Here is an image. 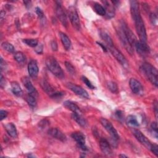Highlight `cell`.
Returning a JSON list of instances; mask_svg holds the SVG:
<instances>
[{
  "instance_id": "6da1fadb",
  "label": "cell",
  "mask_w": 158,
  "mask_h": 158,
  "mask_svg": "<svg viewBox=\"0 0 158 158\" xmlns=\"http://www.w3.org/2000/svg\"><path fill=\"white\" fill-rule=\"evenodd\" d=\"M141 70L151 83L157 87L158 85V72L157 69L151 64L144 62L141 66Z\"/></svg>"
},
{
  "instance_id": "7a4b0ae2",
  "label": "cell",
  "mask_w": 158,
  "mask_h": 158,
  "mask_svg": "<svg viewBox=\"0 0 158 158\" xmlns=\"http://www.w3.org/2000/svg\"><path fill=\"white\" fill-rule=\"evenodd\" d=\"M48 69L57 77L62 78L64 77V72L57 60L52 56H48L45 60Z\"/></svg>"
},
{
  "instance_id": "3957f363",
  "label": "cell",
  "mask_w": 158,
  "mask_h": 158,
  "mask_svg": "<svg viewBox=\"0 0 158 158\" xmlns=\"http://www.w3.org/2000/svg\"><path fill=\"white\" fill-rule=\"evenodd\" d=\"M133 20L135 22L136 31L137 34L139 36V41L146 43L147 41L146 31V28L141 15L135 17L134 19H133Z\"/></svg>"
},
{
  "instance_id": "277c9868",
  "label": "cell",
  "mask_w": 158,
  "mask_h": 158,
  "mask_svg": "<svg viewBox=\"0 0 158 158\" xmlns=\"http://www.w3.org/2000/svg\"><path fill=\"white\" fill-rule=\"evenodd\" d=\"M43 89L52 98H58L62 97L64 93L60 91H56L54 88L45 80H43L41 83Z\"/></svg>"
},
{
  "instance_id": "5b68a950",
  "label": "cell",
  "mask_w": 158,
  "mask_h": 158,
  "mask_svg": "<svg viewBox=\"0 0 158 158\" xmlns=\"http://www.w3.org/2000/svg\"><path fill=\"white\" fill-rule=\"evenodd\" d=\"M100 122L114 141H117L119 139V135L117 130L109 120L104 118H101L100 120Z\"/></svg>"
},
{
  "instance_id": "8992f818",
  "label": "cell",
  "mask_w": 158,
  "mask_h": 158,
  "mask_svg": "<svg viewBox=\"0 0 158 158\" xmlns=\"http://www.w3.org/2000/svg\"><path fill=\"white\" fill-rule=\"evenodd\" d=\"M68 15L69 20L72 25V26L77 30L80 29V22L76 10V9L73 6H70L68 10Z\"/></svg>"
},
{
  "instance_id": "52a82bcc",
  "label": "cell",
  "mask_w": 158,
  "mask_h": 158,
  "mask_svg": "<svg viewBox=\"0 0 158 158\" xmlns=\"http://www.w3.org/2000/svg\"><path fill=\"white\" fill-rule=\"evenodd\" d=\"M121 28L123 31V33L125 34V36L126 38L127 39L128 41L130 44V45L133 48L135 47V45L136 43L137 42V39L133 33V31L130 30V28L128 27L127 24L125 22H122L121 23Z\"/></svg>"
},
{
  "instance_id": "ba28073f",
  "label": "cell",
  "mask_w": 158,
  "mask_h": 158,
  "mask_svg": "<svg viewBox=\"0 0 158 158\" xmlns=\"http://www.w3.org/2000/svg\"><path fill=\"white\" fill-rule=\"evenodd\" d=\"M117 34H118V36L120 38V40L123 46H124V48H125V49L127 50V51L128 53H130L131 55H132L133 54V52H134V49L130 45V44L128 41L127 39L126 38V37L125 36V34L123 33V31L121 27L118 30H117Z\"/></svg>"
},
{
  "instance_id": "9c48e42d",
  "label": "cell",
  "mask_w": 158,
  "mask_h": 158,
  "mask_svg": "<svg viewBox=\"0 0 158 158\" xmlns=\"http://www.w3.org/2000/svg\"><path fill=\"white\" fill-rule=\"evenodd\" d=\"M109 50L111 52V54L114 56V57L123 65L125 66L127 65V61L124 57V56L122 54V53L114 46H108Z\"/></svg>"
},
{
  "instance_id": "30bf717a",
  "label": "cell",
  "mask_w": 158,
  "mask_h": 158,
  "mask_svg": "<svg viewBox=\"0 0 158 158\" xmlns=\"http://www.w3.org/2000/svg\"><path fill=\"white\" fill-rule=\"evenodd\" d=\"M67 86L72 91L75 93L76 94L87 99L89 98V96L88 92L81 86L72 83H68L67 84Z\"/></svg>"
},
{
  "instance_id": "8fae6325",
  "label": "cell",
  "mask_w": 158,
  "mask_h": 158,
  "mask_svg": "<svg viewBox=\"0 0 158 158\" xmlns=\"http://www.w3.org/2000/svg\"><path fill=\"white\" fill-rule=\"evenodd\" d=\"M71 136L77 142L80 149L83 151L87 150V148L85 145V136L82 133L79 131L74 132L72 133Z\"/></svg>"
},
{
  "instance_id": "7c38bea8",
  "label": "cell",
  "mask_w": 158,
  "mask_h": 158,
  "mask_svg": "<svg viewBox=\"0 0 158 158\" xmlns=\"http://www.w3.org/2000/svg\"><path fill=\"white\" fill-rule=\"evenodd\" d=\"M48 133L52 136L53 138L65 142L67 140V137L65 135L59 128H51L48 130Z\"/></svg>"
},
{
  "instance_id": "4fadbf2b",
  "label": "cell",
  "mask_w": 158,
  "mask_h": 158,
  "mask_svg": "<svg viewBox=\"0 0 158 158\" xmlns=\"http://www.w3.org/2000/svg\"><path fill=\"white\" fill-rule=\"evenodd\" d=\"M133 135L138 141H139L142 144H143L148 149H150L152 146V143L149 141V139L138 130H135L133 131Z\"/></svg>"
},
{
  "instance_id": "5bb4252c",
  "label": "cell",
  "mask_w": 158,
  "mask_h": 158,
  "mask_svg": "<svg viewBox=\"0 0 158 158\" xmlns=\"http://www.w3.org/2000/svg\"><path fill=\"white\" fill-rule=\"evenodd\" d=\"M134 48H135L138 53L142 56L147 55L150 52V48L148 45V44L146 43L142 42L140 41H137Z\"/></svg>"
},
{
  "instance_id": "9a60e30c",
  "label": "cell",
  "mask_w": 158,
  "mask_h": 158,
  "mask_svg": "<svg viewBox=\"0 0 158 158\" xmlns=\"http://www.w3.org/2000/svg\"><path fill=\"white\" fill-rule=\"evenodd\" d=\"M22 82L23 83L24 86L27 89L28 94H31V95H32V96H33L36 98L38 96V93L37 90L33 86V84L31 83V81L30 80V79L28 77L23 78L22 79Z\"/></svg>"
},
{
  "instance_id": "2e32d148",
  "label": "cell",
  "mask_w": 158,
  "mask_h": 158,
  "mask_svg": "<svg viewBox=\"0 0 158 158\" xmlns=\"http://www.w3.org/2000/svg\"><path fill=\"white\" fill-rule=\"evenodd\" d=\"M56 12L57 18L60 20V21L62 22L64 26L67 27V15L66 14L64 10V8L62 7V6L59 4H57L56 5Z\"/></svg>"
},
{
  "instance_id": "e0dca14e",
  "label": "cell",
  "mask_w": 158,
  "mask_h": 158,
  "mask_svg": "<svg viewBox=\"0 0 158 158\" xmlns=\"http://www.w3.org/2000/svg\"><path fill=\"white\" fill-rule=\"evenodd\" d=\"M99 146L101 151L106 156H110L112 151L109 143L105 138H101L99 140Z\"/></svg>"
},
{
  "instance_id": "ac0fdd59",
  "label": "cell",
  "mask_w": 158,
  "mask_h": 158,
  "mask_svg": "<svg viewBox=\"0 0 158 158\" xmlns=\"http://www.w3.org/2000/svg\"><path fill=\"white\" fill-rule=\"evenodd\" d=\"M28 72L31 78H35L37 77L39 72V69L35 60H31L30 61L28 65Z\"/></svg>"
},
{
  "instance_id": "d6986e66",
  "label": "cell",
  "mask_w": 158,
  "mask_h": 158,
  "mask_svg": "<svg viewBox=\"0 0 158 158\" xmlns=\"http://www.w3.org/2000/svg\"><path fill=\"white\" fill-rule=\"evenodd\" d=\"M129 85L132 92L135 94L139 93L143 89L141 83L136 79L133 78H130L129 81Z\"/></svg>"
},
{
  "instance_id": "ffe728a7",
  "label": "cell",
  "mask_w": 158,
  "mask_h": 158,
  "mask_svg": "<svg viewBox=\"0 0 158 158\" xmlns=\"http://www.w3.org/2000/svg\"><path fill=\"white\" fill-rule=\"evenodd\" d=\"M130 12L131 14L132 19L141 15L139 7V4L138 1L133 0L130 1Z\"/></svg>"
},
{
  "instance_id": "44dd1931",
  "label": "cell",
  "mask_w": 158,
  "mask_h": 158,
  "mask_svg": "<svg viewBox=\"0 0 158 158\" xmlns=\"http://www.w3.org/2000/svg\"><path fill=\"white\" fill-rule=\"evenodd\" d=\"M72 117L81 127L85 128L88 125V122L82 116L81 114L73 112V114H72Z\"/></svg>"
},
{
  "instance_id": "7402d4cb",
  "label": "cell",
  "mask_w": 158,
  "mask_h": 158,
  "mask_svg": "<svg viewBox=\"0 0 158 158\" xmlns=\"http://www.w3.org/2000/svg\"><path fill=\"white\" fill-rule=\"evenodd\" d=\"M4 128L8 135L12 137L16 138L17 136V131L15 125L12 123H8L4 125Z\"/></svg>"
},
{
  "instance_id": "603a6c76",
  "label": "cell",
  "mask_w": 158,
  "mask_h": 158,
  "mask_svg": "<svg viewBox=\"0 0 158 158\" xmlns=\"http://www.w3.org/2000/svg\"><path fill=\"white\" fill-rule=\"evenodd\" d=\"M59 36H60L62 43L64 47L65 48V49L66 50H69L72 45L70 38L68 37V36L65 33L62 32H59Z\"/></svg>"
},
{
  "instance_id": "cb8c5ba5",
  "label": "cell",
  "mask_w": 158,
  "mask_h": 158,
  "mask_svg": "<svg viewBox=\"0 0 158 158\" xmlns=\"http://www.w3.org/2000/svg\"><path fill=\"white\" fill-rule=\"evenodd\" d=\"M64 106L69 110L72 111L73 112L81 114V112L79 108V107L74 102L70 101H65L64 102Z\"/></svg>"
},
{
  "instance_id": "d4e9b609",
  "label": "cell",
  "mask_w": 158,
  "mask_h": 158,
  "mask_svg": "<svg viewBox=\"0 0 158 158\" xmlns=\"http://www.w3.org/2000/svg\"><path fill=\"white\" fill-rule=\"evenodd\" d=\"M103 3L105 6V10L106 12V14L108 16V17L111 18L112 17L114 16V14H115V10H114V5L112 4H111L110 2L109 1H103Z\"/></svg>"
},
{
  "instance_id": "484cf974",
  "label": "cell",
  "mask_w": 158,
  "mask_h": 158,
  "mask_svg": "<svg viewBox=\"0 0 158 158\" xmlns=\"http://www.w3.org/2000/svg\"><path fill=\"white\" fill-rule=\"evenodd\" d=\"M11 91L13 94L17 96H21L23 94L22 89L19 84L16 81H12L11 83Z\"/></svg>"
},
{
  "instance_id": "4316f807",
  "label": "cell",
  "mask_w": 158,
  "mask_h": 158,
  "mask_svg": "<svg viewBox=\"0 0 158 158\" xmlns=\"http://www.w3.org/2000/svg\"><path fill=\"white\" fill-rule=\"evenodd\" d=\"M100 36L101 38L104 40L105 43L106 44V46H110L114 45V43L112 41V38L105 31H101L100 32Z\"/></svg>"
},
{
  "instance_id": "83f0119b",
  "label": "cell",
  "mask_w": 158,
  "mask_h": 158,
  "mask_svg": "<svg viewBox=\"0 0 158 158\" xmlns=\"http://www.w3.org/2000/svg\"><path fill=\"white\" fill-rule=\"evenodd\" d=\"M126 123L128 125L131 126V127H138L139 123L136 118L135 116L130 115L127 117L126 118Z\"/></svg>"
},
{
  "instance_id": "f1b7e54d",
  "label": "cell",
  "mask_w": 158,
  "mask_h": 158,
  "mask_svg": "<svg viewBox=\"0 0 158 158\" xmlns=\"http://www.w3.org/2000/svg\"><path fill=\"white\" fill-rule=\"evenodd\" d=\"M94 9L95 12L99 15L103 16V15H105L106 14L105 8L99 3H94Z\"/></svg>"
},
{
  "instance_id": "f546056e",
  "label": "cell",
  "mask_w": 158,
  "mask_h": 158,
  "mask_svg": "<svg viewBox=\"0 0 158 158\" xmlns=\"http://www.w3.org/2000/svg\"><path fill=\"white\" fill-rule=\"evenodd\" d=\"M26 101L28 105L31 107H35L36 106V97L28 94L26 96Z\"/></svg>"
},
{
  "instance_id": "4dcf8cb0",
  "label": "cell",
  "mask_w": 158,
  "mask_h": 158,
  "mask_svg": "<svg viewBox=\"0 0 158 158\" xmlns=\"http://www.w3.org/2000/svg\"><path fill=\"white\" fill-rule=\"evenodd\" d=\"M14 59L19 63H22L25 60V56H24L23 53L20 51L16 52L14 56Z\"/></svg>"
},
{
  "instance_id": "1f68e13d",
  "label": "cell",
  "mask_w": 158,
  "mask_h": 158,
  "mask_svg": "<svg viewBox=\"0 0 158 158\" xmlns=\"http://www.w3.org/2000/svg\"><path fill=\"white\" fill-rule=\"evenodd\" d=\"M1 46L5 51L9 52H14L15 51L14 46L8 42H3L1 44Z\"/></svg>"
},
{
  "instance_id": "d6a6232c",
  "label": "cell",
  "mask_w": 158,
  "mask_h": 158,
  "mask_svg": "<svg viewBox=\"0 0 158 158\" xmlns=\"http://www.w3.org/2000/svg\"><path fill=\"white\" fill-rule=\"evenodd\" d=\"M23 42L30 47H36L38 44L36 39H23Z\"/></svg>"
},
{
  "instance_id": "836d02e7",
  "label": "cell",
  "mask_w": 158,
  "mask_h": 158,
  "mask_svg": "<svg viewBox=\"0 0 158 158\" xmlns=\"http://www.w3.org/2000/svg\"><path fill=\"white\" fill-rule=\"evenodd\" d=\"M107 86L109 89L113 93H118V86L115 83L114 81H109L107 83Z\"/></svg>"
},
{
  "instance_id": "e575fe53",
  "label": "cell",
  "mask_w": 158,
  "mask_h": 158,
  "mask_svg": "<svg viewBox=\"0 0 158 158\" xmlns=\"http://www.w3.org/2000/svg\"><path fill=\"white\" fill-rule=\"evenodd\" d=\"M65 67L68 71V72H69L70 74L72 75H74L75 73V70L74 67L69 62H65Z\"/></svg>"
},
{
  "instance_id": "d590c367",
  "label": "cell",
  "mask_w": 158,
  "mask_h": 158,
  "mask_svg": "<svg viewBox=\"0 0 158 158\" xmlns=\"http://www.w3.org/2000/svg\"><path fill=\"white\" fill-rule=\"evenodd\" d=\"M81 80H82L83 82L88 88H89L90 89H93L95 88L94 86L91 83V82L86 77L82 76V77H81Z\"/></svg>"
},
{
  "instance_id": "8d00e7d4",
  "label": "cell",
  "mask_w": 158,
  "mask_h": 158,
  "mask_svg": "<svg viewBox=\"0 0 158 158\" xmlns=\"http://www.w3.org/2000/svg\"><path fill=\"white\" fill-rule=\"evenodd\" d=\"M151 128L152 130V133H154V136L157 139V122H153L151 125Z\"/></svg>"
},
{
  "instance_id": "74e56055",
  "label": "cell",
  "mask_w": 158,
  "mask_h": 158,
  "mask_svg": "<svg viewBox=\"0 0 158 158\" xmlns=\"http://www.w3.org/2000/svg\"><path fill=\"white\" fill-rule=\"evenodd\" d=\"M150 150L152 151V152L154 153L156 156H158V146L156 144H152L151 146V148Z\"/></svg>"
},
{
  "instance_id": "f35d334b",
  "label": "cell",
  "mask_w": 158,
  "mask_h": 158,
  "mask_svg": "<svg viewBox=\"0 0 158 158\" xmlns=\"http://www.w3.org/2000/svg\"><path fill=\"white\" fill-rule=\"evenodd\" d=\"M115 117H117V118H118V120L122 121L123 120V112L121 110H117L115 113Z\"/></svg>"
},
{
  "instance_id": "ab89813d",
  "label": "cell",
  "mask_w": 158,
  "mask_h": 158,
  "mask_svg": "<svg viewBox=\"0 0 158 158\" xmlns=\"http://www.w3.org/2000/svg\"><path fill=\"white\" fill-rule=\"evenodd\" d=\"M36 13L38 15V16L40 18V19H43L44 17V13L43 12V10L38 7H36Z\"/></svg>"
},
{
  "instance_id": "60d3db41",
  "label": "cell",
  "mask_w": 158,
  "mask_h": 158,
  "mask_svg": "<svg viewBox=\"0 0 158 158\" xmlns=\"http://www.w3.org/2000/svg\"><path fill=\"white\" fill-rule=\"evenodd\" d=\"M49 122L47 120H41L40 123H39V126L41 128H44L45 127H46L48 125H49Z\"/></svg>"
},
{
  "instance_id": "b9f144b4",
  "label": "cell",
  "mask_w": 158,
  "mask_h": 158,
  "mask_svg": "<svg viewBox=\"0 0 158 158\" xmlns=\"http://www.w3.org/2000/svg\"><path fill=\"white\" fill-rule=\"evenodd\" d=\"M43 45L41 44H38L36 47H35V51L36 52H37L38 54H41L43 52Z\"/></svg>"
},
{
  "instance_id": "7bdbcfd3",
  "label": "cell",
  "mask_w": 158,
  "mask_h": 158,
  "mask_svg": "<svg viewBox=\"0 0 158 158\" xmlns=\"http://www.w3.org/2000/svg\"><path fill=\"white\" fill-rule=\"evenodd\" d=\"M8 114V112L6 110H1L0 111V118H1V120H2L3 119H4L7 115Z\"/></svg>"
},
{
  "instance_id": "ee69618b",
  "label": "cell",
  "mask_w": 158,
  "mask_h": 158,
  "mask_svg": "<svg viewBox=\"0 0 158 158\" xmlns=\"http://www.w3.org/2000/svg\"><path fill=\"white\" fill-rule=\"evenodd\" d=\"M150 20H151V22H152V24H156V22L157 21L156 15L154 14L151 13V15H150Z\"/></svg>"
},
{
  "instance_id": "f6af8a7d",
  "label": "cell",
  "mask_w": 158,
  "mask_h": 158,
  "mask_svg": "<svg viewBox=\"0 0 158 158\" xmlns=\"http://www.w3.org/2000/svg\"><path fill=\"white\" fill-rule=\"evenodd\" d=\"M51 48H52V49L53 50V51H57V48H58V47H57V43L55 41H51Z\"/></svg>"
},
{
  "instance_id": "bcb514c9",
  "label": "cell",
  "mask_w": 158,
  "mask_h": 158,
  "mask_svg": "<svg viewBox=\"0 0 158 158\" xmlns=\"http://www.w3.org/2000/svg\"><path fill=\"white\" fill-rule=\"evenodd\" d=\"M154 112H155V115H156V117H157V102L156 101L154 103Z\"/></svg>"
},
{
  "instance_id": "7dc6e473",
  "label": "cell",
  "mask_w": 158,
  "mask_h": 158,
  "mask_svg": "<svg viewBox=\"0 0 158 158\" xmlns=\"http://www.w3.org/2000/svg\"><path fill=\"white\" fill-rule=\"evenodd\" d=\"M97 43L100 46H101V48H102V50L104 51H105V52H106L107 51V47H106V46H105V45H104V44H102V43H99V42H97Z\"/></svg>"
},
{
  "instance_id": "c3c4849f",
  "label": "cell",
  "mask_w": 158,
  "mask_h": 158,
  "mask_svg": "<svg viewBox=\"0 0 158 158\" xmlns=\"http://www.w3.org/2000/svg\"><path fill=\"white\" fill-rule=\"evenodd\" d=\"M3 81H4V78H3V76H2V75L1 74V87H3V85H5V83H4V82H3Z\"/></svg>"
},
{
  "instance_id": "681fc988",
  "label": "cell",
  "mask_w": 158,
  "mask_h": 158,
  "mask_svg": "<svg viewBox=\"0 0 158 158\" xmlns=\"http://www.w3.org/2000/svg\"><path fill=\"white\" fill-rule=\"evenodd\" d=\"M24 4H25V6L26 7H30V5L31 4V2L30 1H23Z\"/></svg>"
},
{
  "instance_id": "f907efd6",
  "label": "cell",
  "mask_w": 158,
  "mask_h": 158,
  "mask_svg": "<svg viewBox=\"0 0 158 158\" xmlns=\"http://www.w3.org/2000/svg\"><path fill=\"white\" fill-rule=\"evenodd\" d=\"M4 15H5V12L4 10H1V19L3 18Z\"/></svg>"
},
{
  "instance_id": "816d5d0a",
  "label": "cell",
  "mask_w": 158,
  "mask_h": 158,
  "mask_svg": "<svg viewBox=\"0 0 158 158\" xmlns=\"http://www.w3.org/2000/svg\"><path fill=\"white\" fill-rule=\"evenodd\" d=\"M119 157H127V156H125V155H124V154H120V155H119Z\"/></svg>"
}]
</instances>
